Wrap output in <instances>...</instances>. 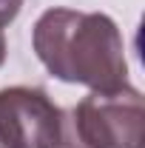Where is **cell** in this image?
I'll list each match as a JSON object with an SVG mask.
<instances>
[{
  "label": "cell",
  "mask_w": 145,
  "mask_h": 148,
  "mask_svg": "<svg viewBox=\"0 0 145 148\" xmlns=\"http://www.w3.org/2000/svg\"><path fill=\"white\" fill-rule=\"evenodd\" d=\"M31 43L40 63L63 83L91 91L128 86V60L120 26L100 12L49 9L34 23Z\"/></svg>",
  "instance_id": "1"
},
{
  "label": "cell",
  "mask_w": 145,
  "mask_h": 148,
  "mask_svg": "<svg viewBox=\"0 0 145 148\" xmlns=\"http://www.w3.org/2000/svg\"><path fill=\"white\" fill-rule=\"evenodd\" d=\"M71 137L83 148H142L145 103L134 86L91 91L68 117Z\"/></svg>",
  "instance_id": "2"
},
{
  "label": "cell",
  "mask_w": 145,
  "mask_h": 148,
  "mask_svg": "<svg viewBox=\"0 0 145 148\" xmlns=\"http://www.w3.org/2000/svg\"><path fill=\"white\" fill-rule=\"evenodd\" d=\"M66 111L43 88H0V148H63Z\"/></svg>",
  "instance_id": "3"
},
{
  "label": "cell",
  "mask_w": 145,
  "mask_h": 148,
  "mask_svg": "<svg viewBox=\"0 0 145 148\" xmlns=\"http://www.w3.org/2000/svg\"><path fill=\"white\" fill-rule=\"evenodd\" d=\"M20 9H23V0H0V32L9 23H14V17L20 14Z\"/></svg>",
  "instance_id": "4"
},
{
  "label": "cell",
  "mask_w": 145,
  "mask_h": 148,
  "mask_svg": "<svg viewBox=\"0 0 145 148\" xmlns=\"http://www.w3.org/2000/svg\"><path fill=\"white\" fill-rule=\"evenodd\" d=\"M63 148H83V145H77V140L71 137V125H68V134H66V143H63Z\"/></svg>",
  "instance_id": "5"
},
{
  "label": "cell",
  "mask_w": 145,
  "mask_h": 148,
  "mask_svg": "<svg viewBox=\"0 0 145 148\" xmlns=\"http://www.w3.org/2000/svg\"><path fill=\"white\" fill-rule=\"evenodd\" d=\"M6 63V37H3V32H0V66Z\"/></svg>",
  "instance_id": "6"
}]
</instances>
